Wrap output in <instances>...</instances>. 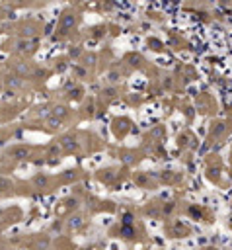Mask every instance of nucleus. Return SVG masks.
Listing matches in <instances>:
<instances>
[{"mask_svg": "<svg viewBox=\"0 0 232 250\" xmlns=\"http://www.w3.org/2000/svg\"><path fill=\"white\" fill-rule=\"evenodd\" d=\"M74 23H76V16L70 14V12H66V14L60 16V21H58V25H57V31H58V33H68V31L74 27Z\"/></svg>", "mask_w": 232, "mask_h": 250, "instance_id": "1", "label": "nucleus"}, {"mask_svg": "<svg viewBox=\"0 0 232 250\" xmlns=\"http://www.w3.org/2000/svg\"><path fill=\"white\" fill-rule=\"evenodd\" d=\"M16 51H18V53H31V51H33V41L27 39V37H21V39L16 43Z\"/></svg>", "mask_w": 232, "mask_h": 250, "instance_id": "2", "label": "nucleus"}, {"mask_svg": "<svg viewBox=\"0 0 232 250\" xmlns=\"http://www.w3.org/2000/svg\"><path fill=\"white\" fill-rule=\"evenodd\" d=\"M8 154H10L12 158H16V160H23V158H27L29 148H27V146H14V148L8 150Z\"/></svg>", "mask_w": 232, "mask_h": 250, "instance_id": "3", "label": "nucleus"}, {"mask_svg": "<svg viewBox=\"0 0 232 250\" xmlns=\"http://www.w3.org/2000/svg\"><path fill=\"white\" fill-rule=\"evenodd\" d=\"M60 145H62L66 150H74V148H76V141H74L72 137H64V139L60 141Z\"/></svg>", "mask_w": 232, "mask_h": 250, "instance_id": "4", "label": "nucleus"}, {"mask_svg": "<svg viewBox=\"0 0 232 250\" xmlns=\"http://www.w3.org/2000/svg\"><path fill=\"white\" fill-rule=\"evenodd\" d=\"M51 115H53V117H57V119H60V117H64V115H66V107L57 105V107L51 111Z\"/></svg>", "mask_w": 232, "mask_h": 250, "instance_id": "5", "label": "nucleus"}, {"mask_svg": "<svg viewBox=\"0 0 232 250\" xmlns=\"http://www.w3.org/2000/svg\"><path fill=\"white\" fill-rule=\"evenodd\" d=\"M47 125H49L51 129H57V127L60 125V119H57V117H53V115H51V117L47 119Z\"/></svg>", "mask_w": 232, "mask_h": 250, "instance_id": "6", "label": "nucleus"}, {"mask_svg": "<svg viewBox=\"0 0 232 250\" xmlns=\"http://www.w3.org/2000/svg\"><path fill=\"white\" fill-rule=\"evenodd\" d=\"M57 152H60V146H58V143H55V145L49 148V156H55Z\"/></svg>", "mask_w": 232, "mask_h": 250, "instance_id": "7", "label": "nucleus"}, {"mask_svg": "<svg viewBox=\"0 0 232 250\" xmlns=\"http://www.w3.org/2000/svg\"><path fill=\"white\" fill-rule=\"evenodd\" d=\"M8 84H10V86H19V84H21V80H19V76H14V78H10V80H8Z\"/></svg>", "mask_w": 232, "mask_h": 250, "instance_id": "8", "label": "nucleus"}, {"mask_svg": "<svg viewBox=\"0 0 232 250\" xmlns=\"http://www.w3.org/2000/svg\"><path fill=\"white\" fill-rule=\"evenodd\" d=\"M35 184H37V186H45V184H47V178L37 176V178H35Z\"/></svg>", "mask_w": 232, "mask_h": 250, "instance_id": "9", "label": "nucleus"}]
</instances>
